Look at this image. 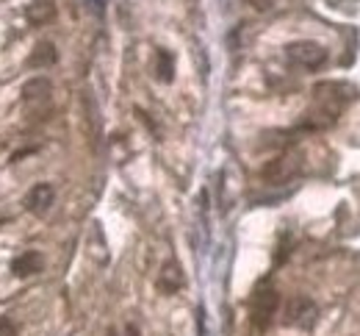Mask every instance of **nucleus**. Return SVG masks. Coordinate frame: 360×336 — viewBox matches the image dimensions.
I'll use <instances>...</instances> for the list:
<instances>
[{
    "label": "nucleus",
    "mask_w": 360,
    "mask_h": 336,
    "mask_svg": "<svg viewBox=\"0 0 360 336\" xmlns=\"http://www.w3.org/2000/svg\"><path fill=\"white\" fill-rule=\"evenodd\" d=\"M105 336H117V331H108V334H105Z\"/></svg>",
    "instance_id": "dca6fc26"
},
{
    "label": "nucleus",
    "mask_w": 360,
    "mask_h": 336,
    "mask_svg": "<svg viewBox=\"0 0 360 336\" xmlns=\"http://www.w3.org/2000/svg\"><path fill=\"white\" fill-rule=\"evenodd\" d=\"M53 14H56V8L47 0H37L34 8H31V20L34 23H47V20H53Z\"/></svg>",
    "instance_id": "9b49d317"
},
{
    "label": "nucleus",
    "mask_w": 360,
    "mask_h": 336,
    "mask_svg": "<svg viewBox=\"0 0 360 336\" xmlns=\"http://www.w3.org/2000/svg\"><path fill=\"white\" fill-rule=\"evenodd\" d=\"M14 334H17V325L8 317H0V336H14Z\"/></svg>",
    "instance_id": "f8f14e48"
},
{
    "label": "nucleus",
    "mask_w": 360,
    "mask_h": 336,
    "mask_svg": "<svg viewBox=\"0 0 360 336\" xmlns=\"http://www.w3.org/2000/svg\"><path fill=\"white\" fill-rule=\"evenodd\" d=\"M285 56H288L291 64L305 67V70H316V67H321L327 61V50L321 45H316V42H308V39L305 42H291L285 48Z\"/></svg>",
    "instance_id": "f03ea898"
},
{
    "label": "nucleus",
    "mask_w": 360,
    "mask_h": 336,
    "mask_svg": "<svg viewBox=\"0 0 360 336\" xmlns=\"http://www.w3.org/2000/svg\"><path fill=\"white\" fill-rule=\"evenodd\" d=\"M297 170H300V156L285 153V156L271 158L269 164L264 167V178H266V181H274V184H280V181H288Z\"/></svg>",
    "instance_id": "20e7f679"
},
{
    "label": "nucleus",
    "mask_w": 360,
    "mask_h": 336,
    "mask_svg": "<svg viewBox=\"0 0 360 336\" xmlns=\"http://www.w3.org/2000/svg\"><path fill=\"white\" fill-rule=\"evenodd\" d=\"M155 73H158V81H164V84L175 81V56L169 50L155 53Z\"/></svg>",
    "instance_id": "9d476101"
},
{
    "label": "nucleus",
    "mask_w": 360,
    "mask_h": 336,
    "mask_svg": "<svg viewBox=\"0 0 360 336\" xmlns=\"http://www.w3.org/2000/svg\"><path fill=\"white\" fill-rule=\"evenodd\" d=\"M316 317H319V309H316L314 300L305 297V294H297L285 306V323L294 325V328H314Z\"/></svg>",
    "instance_id": "7ed1b4c3"
},
{
    "label": "nucleus",
    "mask_w": 360,
    "mask_h": 336,
    "mask_svg": "<svg viewBox=\"0 0 360 336\" xmlns=\"http://www.w3.org/2000/svg\"><path fill=\"white\" fill-rule=\"evenodd\" d=\"M22 97H25V103L31 106H39V103H47L50 100V81L47 78H34V81H28L25 84V89H22Z\"/></svg>",
    "instance_id": "6e6552de"
},
{
    "label": "nucleus",
    "mask_w": 360,
    "mask_h": 336,
    "mask_svg": "<svg viewBox=\"0 0 360 336\" xmlns=\"http://www.w3.org/2000/svg\"><path fill=\"white\" fill-rule=\"evenodd\" d=\"M247 3H252V6L261 8V11H266V8L271 6V0H247Z\"/></svg>",
    "instance_id": "4468645a"
},
{
    "label": "nucleus",
    "mask_w": 360,
    "mask_h": 336,
    "mask_svg": "<svg viewBox=\"0 0 360 336\" xmlns=\"http://www.w3.org/2000/svg\"><path fill=\"white\" fill-rule=\"evenodd\" d=\"M180 287H183V273H180V267L175 261L164 264V270H161V275H158V289L167 292V294H172V292H178Z\"/></svg>",
    "instance_id": "1a4fd4ad"
},
{
    "label": "nucleus",
    "mask_w": 360,
    "mask_h": 336,
    "mask_svg": "<svg viewBox=\"0 0 360 336\" xmlns=\"http://www.w3.org/2000/svg\"><path fill=\"white\" fill-rule=\"evenodd\" d=\"M53 200H56L53 184H34V189L25 194V211L42 217V214H47V209L53 206Z\"/></svg>",
    "instance_id": "39448f33"
},
{
    "label": "nucleus",
    "mask_w": 360,
    "mask_h": 336,
    "mask_svg": "<svg viewBox=\"0 0 360 336\" xmlns=\"http://www.w3.org/2000/svg\"><path fill=\"white\" fill-rule=\"evenodd\" d=\"M125 336H141V334H139V328H136V325H128V328H125Z\"/></svg>",
    "instance_id": "2eb2a0df"
},
{
    "label": "nucleus",
    "mask_w": 360,
    "mask_h": 336,
    "mask_svg": "<svg viewBox=\"0 0 360 336\" xmlns=\"http://www.w3.org/2000/svg\"><path fill=\"white\" fill-rule=\"evenodd\" d=\"M56 61H58V53H56V45H50V42H39L34 53L28 56L31 70H45V67H53Z\"/></svg>",
    "instance_id": "0eeeda50"
},
{
    "label": "nucleus",
    "mask_w": 360,
    "mask_h": 336,
    "mask_svg": "<svg viewBox=\"0 0 360 336\" xmlns=\"http://www.w3.org/2000/svg\"><path fill=\"white\" fill-rule=\"evenodd\" d=\"M105 3H108V0H86V6H89L94 14H103V11H105Z\"/></svg>",
    "instance_id": "ddd939ff"
},
{
    "label": "nucleus",
    "mask_w": 360,
    "mask_h": 336,
    "mask_svg": "<svg viewBox=\"0 0 360 336\" xmlns=\"http://www.w3.org/2000/svg\"><path fill=\"white\" fill-rule=\"evenodd\" d=\"M42 264H45L42 253L28 250V253H22V256H17V259L11 261V273H14L17 278H28V275L39 273V270H42Z\"/></svg>",
    "instance_id": "423d86ee"
},
{
    "label": "nucleus",
    "mask_w": 360,
    "mask_h": 336,
    "mask_svg": "<svg viewBox=\"0 0 360 336\" xmlns=\"http://www.w3.org/2000/svg\"><path fill=\"white\" fill-rule=\"evenodd\" d=\"M280 309V292L271 287H261L252 294V303H250V317H252V325L258 331H266L274 320Z\"/></svg>",
    "instance_id": "f257e3e1"
}]
</instances>
